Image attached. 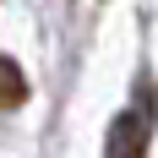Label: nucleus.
Returning a JSON list of instances; mask_svg holds the SVG:
<instances>
[{"instance_id":"1","label":"nucleus","mask_w":158,"mask_h":158,"mask_svg":"<svg viewBox=\"0 0 158 158\" xmlns=\"http://www.w3.org/2000/svg\"><path fill=\"white\" fill-rule=\"evenodd\" d=\"M147 136H153V109H147V104L114 114V126H109V158H147Z\"/></svg>"},{"instance_id":"2","label":"nucleus","mask_w":158,"mask_h":158,"mask_svg":"<svg viewBox=\"0 0 158 158\" xmlns=\"http://www.w3.org/2000/svg\"><path fill=\"white\" fill-rule=\"evenodd\" d=\"M16 104H27V77L11 55H0V109H16Z\"/></svg>"}]
</instances>
